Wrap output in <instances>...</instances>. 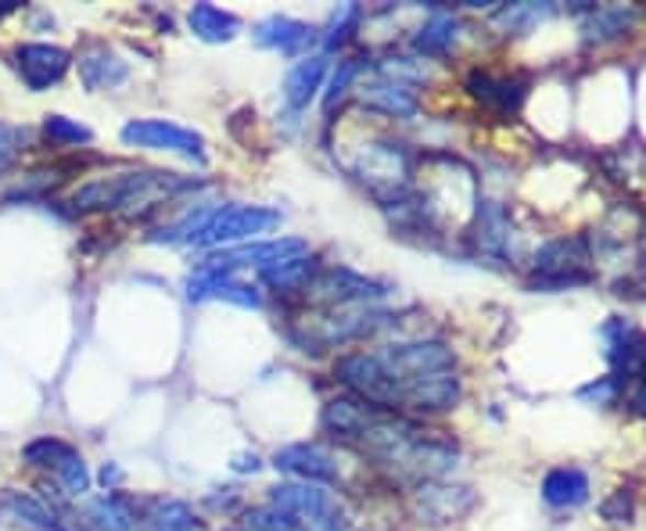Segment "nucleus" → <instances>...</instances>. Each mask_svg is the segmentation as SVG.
Wrapping results in <instances>:
<instances>
[{
  "label": "nucleus",
  "instance_id": "f257e3e1",
  "mask_svg": "<svg viewBox=\"0 0 646 531\" xmlns=\"http://www.w3.org/2000/svg\"><path fill=\"white\" fill-rule=\"evenodd\" d=\"M349 449L403 488L450 477L460 460V449L445 431H431L424 420L388 414V409H374Z\"/></svg>",
  "mask_w": 646,
  "mask_h": 531
},
{
  "label": "nucleus",
  "instance_id": "f03ea898",
  "mask_svg": "<svg viewBox=\"0 0 646 531\" xmlns=\"http://www.w3.org/2000/svg\"><path fill=\"white\" fill-rule=\"evenodd\" d=\"M197 188L194 180L166 169H123L109 177H90L69 194L72 212H118L123 219H144L177 194Z\"/></svg>",
  "mask_w": 646,
  "mask_h": 531
},
{
  "label": "nucleus",
  "instance_id": "7ed1b4c3",
  "mask_svg": "<svg viewBox=\"0 0 646 531\" xmlns=\"http://www.w3.org/2000/svg\"><path fill=\"white\" fill-rule=\"evenodd\" d=\"M341 162H345L352 180L363 183L366 194H371L377 205L392 208L413 191L420 158L403 137L374 129V133H366V140L352 144V151L341 158Z\"/></svg>",
  "mask_w": 646,
  "mask_h": 531
},
{
  "label": "nucleus",
  "instance_id": "20e7f679",
  "mask_svg": "<svg viewBox=\"0 0 646 531\" xmlns=\"http://www.w3.org/2000/svg\"><path fill=\"white\" fill-rule=\"evenodd\" d=\"M392 320L395 316L377 309V305H331V309H324V305H298L287 316L284 335L298 352L320 355L327 349H345L352 341L374 338Z\"/></svg>",
  "mask_w": 646,
  "mask_h": 531
},
{
  "label": "nucleus",
  "instance_id": "39448f33",
  "mask_svg": "<svg viewBox=\"0 0 646 531\" xmlns=\"http://www.w3.org/2000/svg\"><path fill=\"white\" fill-rule=\"evenodd\" d=\"M281 223H284V212L273 205H216L213 219L205 223V230L194 237L191 248L219 251V248L262 241V234L276 230Z\"/></svg>",
  "mask_w": 646,
  "mask_h": 531
},
{
  "label": "nucleus",
  "instance_id": "423d86ee",
  "mask_svg": "<svg viewBox=\"0 0 646 531\" xmlns=\"http://www.w3.org/2000/svg\"><path fill=\"white\" fill-rule=\"evenodd\" d=\"M22 460L30 463V467H36V471H47L58 493L69 496V499H83L90 493V482H94L83 453H79L76 445L65 442V438H58V434L33 438V442L22 449Z\"/></svg>",
  "mask_w": 646,
  "mask_h": 531
},
{
  "label": "nucleus",
  "instance_id": "0eeeda50",
  "mask_svg": "<svg viewBox=\"0 0 646 531\" xmlns=\"http://www.w3.org/2000/svg\"><path fill=\"white\" fill-rule=\"evenodd\" d=\"M392 295V284L374 281L366 273H355L349 266H327L309 281V287L302 291L298 305H377Z\"/></svg>",
  "mask_w": 646,
  "mask_h": 531
},
{
  "label": "nucleus",
  "instance_id": "6e6552de",
  "mask_svg": "<svg viewBox=\"0 0 646 531\" xmlns=\"http://www.w3.org/2000/svg\"><path fill=\"white\" fill-rule=\"evenodd\" d=\"M589 245L582 237H557V241H546L535 251L532 259V281L529 287L535 291H564V287H578L589 284Z\"/></svg>",
  "mask_w": 646,
  "mask_h": 531
},
{
  "label": "nucleus",
  "instance_id": "1a4fd4ad",
  "mask_svg": "<svg viewBox=\"0 0 646 531\" xmlns=\"http://www.w3.org/2000/svg\"><path fill=\"white\" fill-rule=\"evenodd\" d=\"M309 241L306 237H270V241H248L237 248H219L208 251V256L194 266V270H208V273H237V270H270V266H281L295 256H306Z\"/></svg>",
  "mask_w": 646,
  "mask_h": 531
},
{
  "label": "nucleus",
  "instance_id": "9d476101",
  "mask_svg": "<svg viewBox=\"0 0 646 531\" xmlns=\"http://www.w3.org/2000/svg\"><path fill=\"white\" fill-rule=\"evenodd\" d=\"M126 148H148V151H169V155H183L191 162H205V137L194 133L180 123H169V118H129V123L118 129Z\"/></svg>",
  "mask_w": 646,
  "mask_h": 531
},
{
  "label": "nucleus",
  "instance_id": "9b49d317",
  "mask_svg": "<svg viewBox=\"0 0 646 531\" xmlns=\"http://www.w3.org/2000/svg\"><path fill=\"white\" fill-rule=\"evenodd\" d=\"M474 488L467 485H453L439 477V482H420L410 488V513L413 521L420 524H431V528H442V524H453L460 517H467L474 510Z\"/></svg>",
  "mask_w": 646,
  "mask_h": 531
},
{
  "label": "nucleus",
  "instance_id": "f8f14e48",
  "mask_svg": "<svg viewBox=\"0 0 646 531\" xmlns=\"http://www.w3.org/2000/svg\"><path fill=\"white\" fill-rule=\"evenodd\" d=\"M273 467L292 477V482L320 485V488H331V493L341 485V467H338L335 456L327 453L320 442H292V445H281L273 453Z\"/></svg>",
  "mask_w": 646,
  "mask_h": 531
},
{
  "label": "nucleus",
  "instance_id": "ddd939ff",
  "mask_svg": "<svg viewBox=\"0 0 646 531\" xmlns=\"http://www.w3.org/2000/svg\"><path fill=\"white\" fill-rule=\"evenodd\" d=\"M11 61H15V72L25 90H33V94L58 87L65 72L72 69V55L58 44H19L11 50Z\"/></svg>",
  "mask_w": 646,
  "mask_h": 531
},
{
  "label": "nucleus",
  "instance_id": "4468645a",
  "mask_svg": "<svg viewBox=\"0 0 646 531\" xmlns=\"http://www.w3.org/2000/svg\"><path fill=\"white\" fill-rule=\"evenodd\" d=\"M355 98L366 112H374L381 118H413L420 112V98L417 87L403 83V79H392L385 72H377L363 83H355Z\"/></svg>",
  "mask_w": 646,
  "mask_h": 531
},
{
  "label": "nucleus",
  "instance_id": "2eb2a0df",
  "mask_svg": "<svg viewBox=\"0 0 646 531\" xmlns=\"http://www.w3.org/2000/svg\"><path fill=\"white\" fill-rule=\"evenodd\" d=\"M188 298H191V302L219 298V302L241 305V309H259V305H262V291H259V284L241 281V276H237V273H208V270H194V273L188 276Z\"/></svg>",
  "mask_w": 646,
  "mask_h": 531
},
{
  "label": "nucleus",
  "instance_id": "dca6fc26",
  "mask_svg": "<svg viewBox=\"0 0 646 531\" xmlns=\"http://www.w3.org/2000/svg\"><path fill=\"white\" fill-rule=\"evenodd\" d=\"M252 39L262 50H276V55H302L309 50L316 39H320V30L309 22H298L292 15H267L252 25Z\"/></svg>",
  "mask_w": 646,
  "mask_h": 531
},
{
  "label": "nucleus",
  "instance_id": "f3484780",
  "mask_svg": "<svg viewBox=\"0 0 646 531\" xmlns=\"http://www.w3.org/2000/svg\"><path fill=\"white\" fill-rule=\"evenodd\" d=\"M464 90L478 104H485V109H492L499 115H513L521 109L524 90H529V87H524L521 79H513V76H496L489 69H474L464 79Z\"/></svg>",
  "mask_w": 646,
  "mask_h": 531
},
{
  "label": "nucleus",
  "instance_id": "a211bd4d",
  "mask_svg": "<svg viewBox=\"0 0 646 531\" xmlns=\"http://www.w3.org/2000/svg\"><path fill=\"white\" fill-rule=\"evenodd\" d=\"M76 65H79V79H83V87L90 94L118 90V87H126V79H129V65L118 58L109 44H90Z\"/></svg>",
  "mask_w": 646,
  "mask_h": 531
},
{
  "label": "nucleus",
  "instance_id": "6ab92c4d",
  "mask_svg": "<svg viewBox=\"0 0 646 531\" xmlns=\"http://www.w3.org/2000/svg\"><path fill=\"white\" fill-rule=\"evenodd\" d=\"M83 531H140L134 499L104 493L98 499L83 502Z\"/></svg>",
  "mask_w": 646,
  "mask_h": 531
},
{
  "label": "nucleus",
  "instance_id": "aec40b11",
  "mask_svg": "<svg viewBox=\"0 0 646 531\" xmlns=\"http://www.w3.org/2000/svg\"><path fill=\"white\" fill-rule=\"evenodd\" d=\"M320 273V262H316L313 251H306V256H295V259H287L281 266H270V270H262L259 273V281L267 284L273 295H281V302H298L302 298V291L309 287L313 276Z\"/></svg>",
  "mask_w": 646,
  "mask_h": 531
},
{
  "label": "nucleus",
  "instance_id": "412c9836",
  "mask_svg": "<svg viewBox=\"0 0 646 531\" xmlns=\"http://www.w3.org/2000/svg\"><path fill=\"white\" fill-rule=\"evenodd\" d=\"M324 76H327V55H306L298 58L284 76V104L292 112L309 109V101L324 90Z\"/></svg>",
  "mask_w": 646,
  "mask_h": 531
},
{
  "label": "nucleus",
  "instance_id": "4be33fe9",
  "mask_svg": "<svg viewBox=\"0 0 646 531\" xmlns=\"http://www.w3.org/2000/svg\"><path fill=\"white\" fill-rule=\"evenodd\" d=\"M456 39H460V19L450 15V11L434 8L431 15L413 30L410 47L420 58H445L456 47Z\"/></svg>",
  "mask_w": 646,
  "mask_h": 531
},
{
  "label": "nucleus",
  "instance_id": "5701e85b",
  "mask_svg": "<svg viewBox=\"0 0 646 531\" xmlns=\"http://www.w3.org/2000/svg\"><path fill=\"white\" fill-rule=\"evenodd\" d=\"M589 499V474L582 467H553L543 477V502L553 510H575Z\"/></svg>",
  "mask_w": 646,
  "mask_h": 531
},
{
  "label": "nucleus",
  "instance_id": "b1692460",
  "mask_svg": "<svg viewBox=\"0 0 646 531\" xmlns=\"http://www.w3.org/2000/svg\"><path fill=\"white\" fill-rule=\"evenodd\" d=\"M4 510L15 517V524H22L25 531H69V521H65L47 499L30 496V493H8Z\"/></svg>",
  "mask_w": 646,
  "mask_h": 531
},
{
  "label": "nucleus",
  "instance_id": "393cba45",
  "mask_svg": "<svg viewBox=\"0 0 646 531\" xmlns=\"http://www.w3.org/2000/svg\"><path fill=\"white\" fill-rule=\"evenodd\" d=\"M188 25L202 44H230V39L241 33V19L216 4H194L188 11Z\"/></svg>",
  "mask_w": 646,
  "mask_h": 531
},
{
  "label": "nucleus",
  "instance_id": "a878e982",
  "mask_svg": "<svg viewBox=\"0 0 646 531\" xmlns=\"http://www.w3.org/2000/svg\"><path fill=\"white\" fill-rule=\"evenodd\" d=\"M363 19H366V11L360 4H338L331 22L320 30V44H324L327 55H331V50H345L355 39V33H360Z\"/></svg>",
  "mask_w": 646,
  "mask_h": 531
},
{
  "label": "nucleus",
  "instance_id": "bb28decb",
  "mask_svg": "<svg viewBox=\"0 0 646 531\" xmlns=\"http://www.w3.org/2000/svg\"><path fill=\"white\" fill-rule=\"evenodd\" d=\"M44 137L55 144V148H79V144H94V129L55 112V115H44Z\"/></svg>",
  "mask_w": 646,
  "mask_h": 531
},
{
  "label": "nucleus",
  "instance_id": "cd10ccee",
  "mask_svg": "<svg viewBox=\"0 0 646 531\" xmlns=\"http://www.w3.org/2000/svg\"><path fill=\"white\" fill-rule=\"evenodd\" d=\"M549 15H553V4H532V0H524V4H503L499 8L496 22L510 33H529V30H535L539 22H546Z\"/></svg>",
  "mask_w": 646,
  "mask_h": 531
},
{
  "label": "nucleus",
  "instance_id": "c85d7f7f",
  "mask_svg": "<svg viewBox=\"0 0 646 531\" xmlns=\"http://www.w3.org/2000/svg\"><path fill=\"white\" fill-rule=\"evenodd\" d=\"M632 11L625 8H592L589 19H586V39H611V36H622L628 25H632Z\"/></svg>",
  "mask_w": 646,
  "mask_h": 531
},
{
  "label": "nucleus",
  "instance_id": "c756f323",
  "mask_svg": "<svg viewBox=\"0 0 646 531\" xmlns=\"http://www.w3.org/2000/svg\"><path fill=\"white\" fill-rule=\"evenodd\" d=\"M363 69H366V58H345V61H338V69L331 72V83H327V94H324V112H335V104L345 98L355 83H360Z\"/></svg>",
  "mask_w": 646,
  "mask_h": 531
},
{
  "label": "nucleus",
  "instance_id": "7c9ffc66",
  "mask_svg": "<svg viewBox=\"0 0 646 531\" xmlns=\"http://www.w3.org/2000/svg\"><path fill=\"white\" fill-rule=\"evenodd\" d=\"M617 395H622V381H617L614 374L597 377V381H589V384H582V388H578V398H582V403H589V406H611Z\"/></svg>",
  "mask_w": 646,
  "mask_h": 531
},
{
  "label": "nucleus",
  "instance_id": "2f4dec72",
  "mask_svg": "<svg viewBox=\"0 0 646 531\" xmlns=\"http://www.w3.org/2000/svg\"><path fill=\"white\" fill-rule=\"evenodd\" d=\"M600 513H603V521L608 524H628L632 513H636V499H632L628 488H617V493L600 507Z\"/></svg>",
  "mask_w": 646,
  "mask_h": 531
},
{
  "label": "nucleus",
  "instance_id": "473e14b6",
  "mask_svg": "<svg viewBox=\"0 0 646 531\" xmlns=\"http://www.w3.org/2000/svg\"><path fill=\"white\" fill-rule=\"evenodd\" d=\"M230 467H234V474H256V471L262 467V463H259L256 453H241V456H234Z\"/></svg>",
  "mask_w": 646,
  "mask_h": 531
},
{
  "label": "nucleus",
  "instance_id": "72a5a7b5",
  "mask_svg": "<svg viewBox=\"0 0 646 531\" xmlns=\"http://www.w3.org/2000/svg\"><path fill=\"white\" fill-rule=\"evenodd\" d=\"M628 406H632V414H639V417H646V381H639V388L632 392V398H628Z\"/></svg>",
  "mask_w": 646,
  "mask_h": 531
},
{
  "label": "nucleus",
  "instance_id": "f704fd0d",
  "mask_svg": "<svg viewBox=\"0 0 646 531\" xmlns=\"http://www.w3.org/2000/svg\"><path fill=\"white\" fill-rule=\"evenodd\" d=\"M101 482L109 485V493H112V485H118V482H123V471H118V467H112V463H104V467H101Z\"/></svg>",
  "mask_w": 646,
  "mask_h": 531
},
{
  "label": "nucleus",
  "instance_id": "c9c22d12",
  "mask_svg": "<svg viewBox=\"0 0 646 531\" xmlns=\"http://www.w3.org/2000/svg\"><path fill=\"white\" fill-rule=\"evenodd\" d=\"M19 4H15V0H4V4H0V19H4V15H11V11H15Z\"/></svg>",
  "mask_w": 646,
  "mask_h": 531
},
{
  "label": "nucleus",
  "instance_id": "e433bc0d",
  "mask_svg": "<svg viewBox=\"0 0 646 531\" xmlns=\"http://www.w3.org/2000/svg\"><path fill=\"white\" fill-rule=\"evenodd\" d=\"M227 531H237V528H227Z\"/></svg>",
  "mask_w": 646,
  "mask_h": 531
}]
</instances>
